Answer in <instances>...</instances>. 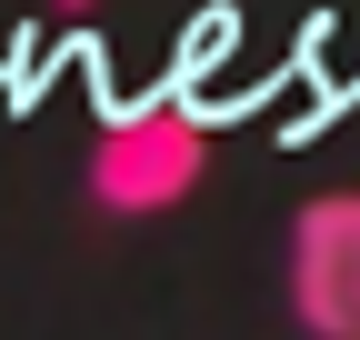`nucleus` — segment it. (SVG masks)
I'll return each instance as SVG.
<instances>
[{
	"mask_svg": "<svg viewBox=\"0 0 360 340\" xmlns=\"http://www.w3.org/2000/svg\"><path fill=\"white\" fill-rule=\"evenodd\" d=\"M290 310L310 340H360V190H321L290 221Z\"/></svg>",
	"mask_w": 360,
	"mask_h": 340,
	"instance_id": "f03ea898",
	"label": "nucleus"
},
{
	"mask_svg": "<svg viewBox=\"0 0 360 340\" xmlns=\"http://www.w3.org/2000/svg\"><path fill=\"white\" fill-rule=\"evenodd\" d=\"M210 181V131L191 100H141L90 140V200L110 221H160Z\"/></svg>",
	"mask_w": 360,
	"mask_h": 340,
	"instance_id": "f257e3e1",
	"label": "nucleus"
},
{
	"mask_svg": "<svg viewBox=\"0 0 360 340\" xmlns=\"http://www.w3.org/2000/svg\"><path fill=\"white\" fill-rule=\"evenodd\" d=\"M51 11H90V0H51Z\"/></svg>",
	"mask_w": 360,
	"mask_h": 340,
	"instance_id": "7ed1b4c3",
	"label": "nucleus"
}]
</instances>
